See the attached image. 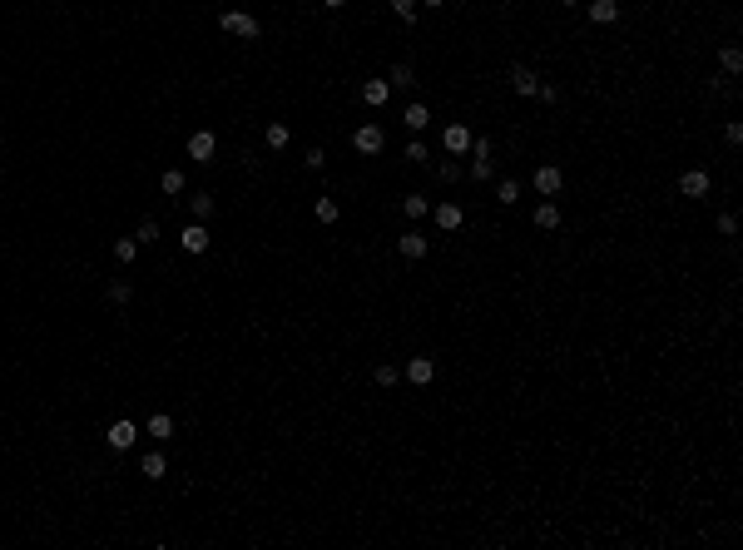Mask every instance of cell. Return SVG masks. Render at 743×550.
<instances>
[{
	"label": "cell",
	"mask_w": 743,
	"mask_h": 550,
	"mask_svg": "<svg viewBox=\"0 0 743 550\" xmlns=\"http://www.w3.org/2000/svg\"><path fill=\"white\" fill-rule=\"evenodd\" d=\"M511 85H516V95H535L540 90V75H535L531 65H511Z\"/></svg>",
	"instance_id": "9"
},
{
	"label": "cell",
	"mask_w": 743,
	"mask_h": 550,
	"mask_svg": "<svg viewBox=\"0 0 743 550\" xmlns=\"http://www.w3.org/2000/svg\"><path fill=\"white\" fill-rule=\"evenodd\" d=\"M402 214H407V219H426V214H431V199H426V194H407V199H402Z\"/></svg>",
	"instance_id": "20"
},
{
	"label": "cell",
	"mask_w": 743,
	"mask_h": 550,
	"mask_svg": "<svg viewBox=\"0 0 743 550\" xmlns=\"http://www.w3.org/2000/svg\"><path fill=\"white\" fill-rule=\"evenodd\" d=\"M719 233H724V238H734V233H739V219H734V214H724V219H719Z\"/></svg>",
	"instance_id": "36"
},
{
	"label": "cell",
	"mask_w": 743,
	"mask_h": 550,
	"mask_svg": "<svg viewBox=\"0 0 743 550\" xmlns=\"http://www.w3.org/2000/svg\"><path fill=\"white\" fill-rule=\"evenodd\" d=\"M377 387H397V367H392V362L377 367Z\"/></svg>",
	"instance_id": "32"
},
{
	"label": "cell",
	"mask_w": 743,
	"mask_h": 550,
	"mask_svg": "<svg viewBox=\"0 0 743 550\" xmlns=\"http://www.w3.org/2000/svg\"><path fill=\"white\" fill-rule=\"evenodd\" d=\"M139 243H159V223L154 219H139V233H134Z\"/></svg>",
	"instance_id": "30"
},
{
	"label": "cell",
	"mask_w": 743,
	"mask_h": 550,
	"mask_svg": "<svg viewBox=\"0 0 743 550\" xmlns=\"http://www.w3.org/2000/svg\"><path fill=\"white\" fill-rule=\"evenodd\" d=\"M441 144H446L451 154H466V149H471V129H466V124H451V129L441 134Z\"/></svg>",
	"instance_id": "12"
},
{
	"label": "cell",
	"mask_w": 743,
	"mask_h": 550,
	"mask_svg": "<svg viewBox=\"0 0 743 550\" xmlns=\"http://www.w3.org/2000/svg\"><path fill=\"white\" fill-rule=\"evenodd\" d=\"M189 214H194V223H204L213 214V194H194L189 199Z\"/></svg>",
	"instance_id": "23"
},
{
	"label": "cell",
	"mask_w": 743,
	"mask_h": 550,
	"mask_svg": "<svg viewBox=\"0 0 743 550\" xmlns=\"http://www.w3.org/2000/svg\"><path fill=\"white\" fill-rule=\"evenodd\" d=\"M387 85H397V90H407V85H417V70H412V65L402 60V65L392 70V80H387Z\"/></svg>",
	"instance_id": "25"
},
{
	"label": "cell",
	"mask_w": 743,
	"mask_h": 550,
	"mask_svg": "<svg viewBox=\"0 0 743 550\" xmlns=\"http://www.w3.org/2000/svg\"><path fill=\"white\" fill-rule=\"evenodd\" d=\"M218 25H223L228 35H238V40H258V35H263V25H258L248 10H223V15H218Z\"/></svg>",
	"instance_id": "1"
},
{
	"label": "cell",
	"mask_w": 743,
	"mask_h": 550,
	"mask_svg": "<svg viewBox=\"0 0 743 550\" xmlns=\"http://www.w3.org/2000/svg\"><path fill=\"white\" fill-rule=\"evenodd\" d=\"M679 194H684V199H709V174H704V169L679 174Z\"/></svg>",
	"instance_id": "6"
},
{
	"label": "cell",
	"mask_w": 743,
	"mask_h": 550,
	"mask_svg": "<svg viewBox=\"0 0 743 550\" xmlns=\"http://www.w3.org/2000/svg\"><path fill=\"white\" fill-rule=\"evenodd\" d=\"M466 174H471L476 184H486V179L496 174V164H491V159H471V169H466Z\"/></svg>",
	"instance_id": "26"
},
{
	"label": "cell",
	"mask_w": 743,
	"mask_h": 550,
	"mask_svg": "<svg viewBox=\"0 0 743 550\" xmlns=\"http://www.w3.org/2000/svg\"><path fill=\"white\" fill-rule=\"evenodd\" d=\"M535 228H545V233H550V228H560V204H555V199L535 204Z\"/></svg>",
	"instance_id": "14"
},
{
	"label": "cell",
	"mask_w": 743,
	"mask_h": 550,
	"mask_svg": "<svg viewBox=\"0 0 743 550\" xmlns=\"http://www.w3.org/2000/svg\"><path fill=\"white\" fill-rule=\"evenodd\" d=\"M134 258H139V238H114V263L129 268Z\"/></svg>",
	"instance_id": "17"
},
{
	"label": "cell",
	"mask_w": 743,
	"mask_h": 550,
	"mask_svg": "<svg viewBox=\"0 0 743 550\" xmlns=\"http://www.w3.org/2000/svg\"><path fill=\"white\" fill-rule=\"evenodd\" d=\"M387 95H392V85H387V80H367V85H362V100H367L372 110H377V105H387Z\"/></svg>",
	"instance_id": "15"
},
{
	"label": "cell",
	"mask_w": 743,
	"mask_h": 550,
	"mask_svg": "<svg viewBox=\"0 0 743 550\" xmlns=\"http://www.w3.org/2000/svg\"><path fill=\"white\" fill-rule=\"evenodd\" d=\"M159 189H164V194H184V174H179V169H164Z\"/></svg>",
	"instance_id": "27"
},
{
	"label": "cell",
	"mask_w": 743,
	"mask_h": 550,
	"mask_svg": "<svg viewBox=\"0 0 743 550\" xmlns=\"http://www.w3.org/2000/svg\"><path fill=\"white\" fill-rule=\"evenodd\" d=\"M144 432H149V437H154V441H169V437H174V417H164V412H154Z\"/></svg>",
	"instance_id": "19"
},
{
	"label": "cell",
	"mask_w": 743,
	"mask_h": 550,
	"mask_svg": "<svg viewBox=\"0 0 743 550\" xmlns=\"http://www.w3.org/2000/svg\"><path fill=\"white\" fill-rule=\"evenodd\" d=\"M303 164H308V169H313V174H318L322 164H327V154H322V149H308V154H303Z\"/></svg>",
	"instance_id": "35"
},
{
	"label": "cell",
	"mask_w": 743,
	"mask_h": 550,
	"mask_svg": "<svg viewBox=\"0 0 743 550\" xmlns=\"http://www.w3.org/2000/svg\"><path fill=\"white\" fill-rule=\"evenodd\" d=\"M590 20L595 25H615L620 20V0H590Z\"/></svg>",
	"instance_id": "13"
},
{
	"label": "cell",
	"mask_w": 743,
	"mask_h": 550,
	"mask_svg": "<svg viewBox=\"0 0 743 550\" xmlns=\"http://www.w3.org/2000/svg\"><path fill=\"white\" fill-rule=\"evenodd\" d=\"M466 223V214H461V204H436V228H446V233H456Z\"/></svg>",
	"instance_id": "10"
},
{
	"label": "cell",
	"mask_w": 743,
	"mask_h": 550,
	"mask_svg": "<svg viewBox=\"0 0 743 550\" xmlns=\"http://www.w3.org/2000/svg\"><path fill=\"white\" fill-rule=\"evenodd\" d=\"M322 5H327V10H337V5H347V0H322Z\"/></svg>",
	"instance_id": "37"
},
{
	"label": "cell",
	"mask_w": 743,
	"mask_h": 550,
	"mask_svg": "<svg viewBox=\"0 0 743 550\" xmlns=\"http://www.w3.org/2000/svg\"><path fill=\"white\" fill-rule=\"evenodd\" d=\"M139 471H144V476H149V481H159V476H164V471H169V461H164V451H149V456H144V461H139Z\"/></svg>",
	"instance_id": "21"
},
{
	"label": "cell",
	"mask_w": 743,
	"mask_h": 550,
	"mask_svg": "<svg viewBox=\"0 0 743 550\" xmlns=\"http://www.w3.org/2000/svg\"><path fill=\"white\" fill-rule=\"evenodd\" d=\"M560 5H580V0H560Z\"/></svg>",
	"instance_id": "39"
},
{
	"label": "cell",
	"mask_w": 743,
	"mask_h": 550,
	"mask_svg": "<svg viewBox=\"0 0 743 550\" xmlns=\"http://www.w3.org/2000/svg\"><path fill=\"white\" fill-rule=\"evenodd\" d=\"M535 189H540L545 199H555V194L565 189V174H560L555 164H540V169H535Z\"/></svg>",
	"instance_id": "5"
},
{
	"label": "cell",
	"mask_w": 743,
	"mask_h": 550,
	"mask_svg": "<svg viewBox=\"0 0 743 550\" xmlns=\"http://www.w3.org/2000/svg\"><path fill=\"white\" fill-rule=\"evenodd\" d=\"M337 219H342L337 199H318V223H337Z\"/></svg>",
	"instance_id": "28"
},
{
	"label": "cell",
	"mask_w": 743,
	"mask_h": 550,
	"mask_svg": "<svg viewBox=\"0 0 743 550\" xmlns=\"http://www.w3.org/2000/svg\"><path fill=\"white\" fill-rule=\"evenodd\" d=\"M184 149H189V159H199V164H213V154H218V134H213V129H194Z\"/></svg>",
	"instance_id": "3"
},
{
	"label": "cell",
	"mask_w": 743,
	"mask_h": 550,
	"mask_svg": "<svg viewBox=\"0 0 743 550\" xmlns=\"http://www.w3.org/2000/svg\"><path fill=\"white\" fill-rule=\"evenodd\" d=\"M392 10H397L402 20H417V0H392Z\"/></svg>",
	"instance_id": "33"
},
{
	"label": "cell",
	"mask_w": 743,
	"mask_h": 550,
	"mask_svg": "<svg viewBox=\"0 0 743 550\" xmlns=\"http://www.w3.org/2000/svg\"><path fill=\"white\" fill-rule=\"evenodd\" d=\"M179 243H184V253H209V243H213V238H209V228H204V223H189Z\"/></svg>",
	"instance_id": "8"
},
{
	"label": "cell",
	"mask_w": 743,
	"mask_h": 550,
	"mask_svg": "<svg viewBox=\"0 0 743 550\" xmlns=\"http://www.w3.org/2000/svg\"><path fill=\"white\" fill-rule=\"evenodd\" d=\"M129 298H134V293H129V283H124V278H114V283H109V303H119V308H124Z\"/></svg>",
	"instance_id": "29"
},
{
	"label": "cell",
	"mask_w": 743,
	"mask_h": 550,
	"mask_svg": "<svg viewBox=\"0 0 743 550\" xmlns=\"http://www.w3.org/2000/svg\"><path fill=\"white\" fill-rule=\"evenodd\" d=\"M105 441H109V451H129V446L139 441V427H134L129 417H119V422H114V427L105 432Z\"/></svg>",
	"instance_id": "4"
},
{
	"label": "cell",
	"mask_w": 743,
	"mask_h": 550,
	"mask_svg": "<svg viewBox=\"0 0 743 550\" xmlns=\"http://www.w3.org/2000/svg\"><path fill=\"white\" fill-rule=\"evenodd\" d=\"M402 124H407L412 134H422L426 124H431V110H426V105H407V114H402Z\"/></svg>",
	"instance_id": "18"
},
{
	"label": "cell",
	"mask_w": 743,
	"mask_h": 550,
	"mask_svg": "<svg viewBox=\"0 0 743 550\" xmlns=\"http://www.w3.org/2000/svg\"><path fill=\"white\" fill-rule=\"evenodd\" d=\"M724 139H729V144H743V124H739V119H729V124H724Z\"/></svg>",
	"instance_id": "34"
},
{
	"label": "cell",
	"mask_w": 743,
	"mask_h": 550,
	"mask_svg": "<svg viewBox=\"0 0 743 550\" xmlns=\"http://www.w3.org/2000/svg\"><path fill=\"white\" fill-rule=\"evenodd\" d=\"M407 377H412L417 387L436 382V362H431V357H412V362H407Z\"/></svg>",
	"instance_id": "11"
},
{
	"label": "cell",
	"mask_w": 743,
	"mask_h": 550,
	"mask_svg": "<svg viewBox=\"0 0 743 550\" xmlns=\"http://www.w3.org/2000/svg\"><path fill=\"white\" fill-rule=\"evenodd\" d=\"M407 159H412V164H426V159H431V149H426L422 139H412V144H407Z\"/></svg>",
	"instance_id": "31"
},
{
	"label": "cell",
	"mask_w": 743,
	"mask_h": 550,
	"mask_svg": "<svg viewBox=\"0 0 743 550\" xmlns=\"http://www.w3.org/2000/svg\"><path fill=\"white\" fill-rule=\"evenodd\" d=\"M263 139H268V149H288V139H293V129H288L283 119H273V124L263 129Z\"/></svg>",
	"instance_id": "16"
},
{
	"label": "cell",
	"mask_w": 743,
	"mask_h": 550,
	"mask_svg": "<svg viewBox=\"0 0 743 550\" xmlns=\"http://www.w3.org/2000/svg\"><path fill=\"white\" fill-rule=\"evenodd\" d=\"M516 199H521V184H516V179H501V184H496V204H506V209H511Z\"/></svg>",
	"instance_id": "24"
},
{
	"label": "cell",
	"mask_w": 743,
	"mask_h": 550,
	"mask_svg": "<svg viewBox=\"0 0 743 550\" xmlns=\"http://www.w3.org/2000/svg\"><path fill=\"white\" fill-rule=\"evenodd\" d=\"M719 65H724V75H743V50H739V45H724Z\"/></svg>",
	"instance_id": "22"
},
{
	"label": "cell",
	"mask_w": 743,
	"mask_h": 550,
	"mask_svg": "<svg viewBox=\"0 0 743 550\" xmlns=\"http://www.w3.org/2000/svg\"><path fill=\"white\" fill-rule=\"evenodd\" d=\"M422 5H431V10H436V5H446V0H422Z\"/></svg>",
	"instance_id": "38"
},
{
	"label": "cell",
	"mask_w": 743,
	"mask_h": 550,
	"mask_svg": "<svg viewBox=\"0 0 743 550\" xmlns=\"http://www.w3.org/2000/svg\"><path fill=\"white\" fill-rule=\"evenodd\" d=\"M426 248H431V243H426V233H417V228H407V233L397 238V253H402V258H412V263L426 258Z\"/></svg>",
	"instance_id": "7"
},
{
	"label": "cell",
	"mask_w": 743,
	"mask_h": 550,
	"mask_svg": "<svg viewBox=\"0 0 743 550\" xmlns=\"http://www.w3.org/2000/svg\"><path fill=\"white\" fill-rule=\"evenodd\" d=\"M352 149L357 154H382L387 149V129L382 124H357L352 129Z\"/></svg>",
	"instance_id": "2"
}]
</instances>
